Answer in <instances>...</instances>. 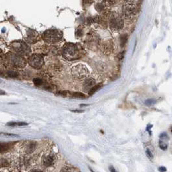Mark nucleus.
<instances>
[{
    "label": "nucleus",
    "mask_w": 172,
    "mask_h": 172,
    "mask_svg": "<svg viewBox=\"0 0 172 172\" xmlns=\"http://www.w3.org/2000/svg\"><path fill=\"white\" fill-rule=\"evenodd\" d=\"M128 34H122V35L120 36V46L122 47H124V46L126 44L127 41H128Z\"/></svg>",
    "instance_id": "4468645a"
},
{
    "label": "nucleus",
    "mask_w": 172,
    "mask_h": 172,
    "mask_svg": "<svg viewBox=\"0 0 172 172\" xmlns=\"http://www.w3.org/2000/svg\"><path fill=\"white\" fill-rule=\"evenodd\" d=\"M70 96L72 97V98H78V99H84L86 98V95L82 93H73L71 94V95Z\"/></svg>",
    "instance_id": "2eb2a0df"
},
{
    "label": "nucleus",
    "mask_w": 172,
    "mask_h": 172,
    "mask_svg": "<svg viewBox=\"0 0 172 172\" xmlns=\"http://www.w3.org/2000/svg\"><path fill=\"white\" fill-rule=\"evenodd\" d=\"M159 146H160L161 149H163V150H166L168 148V145L166 143H164L163 141H159Z\"/></svg>",
    "instance_id": "a211bd4d"
},
{
    "label": "nucleus",
    "mask_w": 172,
    "mask_h": 172,
    "mask_svg": "<svg viewBox=\"0 0 172 172\" xmlns=\"http://www.w3.org/2000/svg\"><path fill=\"white\" fill-rule=\"evenodd\" d=\"M101 87H102V86L100 84L95 85V86H94L93 88H92L89 91V95H90V96L93 95V94H94L96 91H98L99 89L101 88Z\"/></svg>",
    "instance_id": "ddd939ff"
},
{
    "label": "nucleus",
    "mask_w": 172,
    "mask_h": 172,
    "mask_svg": "<svg viewBox=\"0 0 172 172\" xmlns=\"http://www.w3.org/2000/svg\"><path fill=\"white\" fill-rule=\"evenodd\" d=\"M155 103V100L153 99H149V100H146L145 102L146 105L148 106H151L152 105H153Z\"/></svg>",
    "instance_id": "aec40b11"
},
{
    "label": "nucleus",
    "mask_w": 172,
    "mask_h": 172,
    "mask_svg": "<svg viewBox=\"0 0 172 172\" xmlns=\"http://www.w3.org/2000/svg\"><path fill=\"white\" fill-rule=\"evenodd\" d=\"M31 172H43V171L40 170V169H33V170H32Z\"/></svg>",
    "instance_id": "c85d7f7f"
},
{
    "label": "nucleus",
    "mask_w": 172,
    "mask_h": 172,
    "mask_svg": "<svg viewBox=\"0 0 172 172\" xmlns=\"http://www.w3.org/2000/svg\"><path fill=\"white\" fill-rule=\"evenodd\" d=\"M26 125H27V124L25 122H10L7 124V126H23Z\"/></svg>",
    "instance_id": "f3484780"
},
{
    "label": "nucleus",
    "mask_w": 172,
    "mask_h": 172,
    "mask_svg": "<svg viewBox=\"0 0 172 172\" xmlns=\"http://www.w3.org/2000/svg\"><path fill=\"white\" fill-rule=\"evenodd\" d=\"M159 171L160 172H165L166 171V168L164 166H161L160 168H159Z\"/></svg>",
    "instance_id": "a878e982"
},
{
    "label": "nucleus",
    "mask_w": 172,
    "mask_h": 172,
    "mask_svg": "<svg viewBox=\"0 0 172 172\" xmlns=\"http://www.w3.org/2000/svg\"><path fill=\"white\" fill-rule=\"evenodd\" d=\"M135 1H126L124 6V15L128 18H130L136 13V7Z\"/></svg>",
    "instance_id": "6e6552de"
},
{
    "label": "nucleus",
    "mask_w": 172,
    "mask_h": 172,
    "mask_svg": "<svg viewBox=\"0 0 172 172\" xmlns=\"http://www.w3.org/2000/svg\"><path fill=\"white\" fill-rule=\"evenodd\" d=\"M72 75L77 80H84L89 76V71L87 67L82 64H78L73 67L71 70Z\"/></svg>",
    "instance_id": "f03ea898"
},
{
    "label": "nucleus",
    "mask_w": 172,
    "mask_h": 172,
    "mask_svg": "<svg viewBox=\"0 0 172 172\" xmlns=\"http://www.w3.org/2000/svg\"><path fill=\"white\" fill-rule=\"evenodd\" d=\"M94 84H95V81L93 78H89L88 79H86V80L85 81L83 85L84 89L86 91H89L94 86Z\"/></svg>",
    "instance_id": "9b49d317"
},
{
    "label": "nucleus",
    "mask_w": 172,
    "mask_h": 172,
    "mask_svg": "<svg viewBox=\"0 0 172 172\" xmlns=\"http://www.w3.org/2000/svg\"><path fill=\"white\" fill-rule=\"evenodd\" d=\"M95 8L97 10V11L101 12L102 11H104V9H105V5L103 4L102 2H101V3H98L95 5Z\"/></svg>",
    "instance_id": "dca6fc26"
},
{
    "label": "nucleus",
    "mask_w": 172,
    "mask_h": 172,
    "mask_svg": "<svg viewBox=\"0 0 172 172\" xmlns=\"http://www.w3.org/2000/svg\"><path fill=\"white\" fill-rule=\"evenodd\" d=\"M9 63L16 67H23L25 66V61L21 56L16 54H11L9 56Z\"/></svg>",
    "instance_id": "0eeeda50"
},
{
    "label": "nucleus",
    "mask_w": 172,
    "mask_h": 172,
    "mask_svg": "<svg viewBox=\"0 0 172 172\" xmlns=\"http://www.w3.org/2000/svg\"><path fill=\"white\" fill-rule=\"evenodd\" d=\"M146 155H147V156H148L149 158H150V159L153 158V155H152V153H151L150 150H149V149H146Z\"/></svg>",
    "instance_id": "393cba45"
},
{
    "label": "nucleus",
    "mask_w": 172,
    "mask_h": 172,
    "mask_svg": "<svg viewBox=\"0 0 172 172\" xmlns=\"http://www.w3.org/2000/svg\"><path fill=\"white\" fill-rule=\"evenodd\" d=\"M63 56L67 60H73L77 59L80 55V51L78 46L74 44H67L64 47Z\"/></svg>",
    "instance_id": "f257e3e1"
},
{
    "label": "nucleus",
    "mask_w": 172,
    "mask_h": 172,
    "mask_svg": "<svg viewBox=\"0 0 172 172\" xmlns=\"http://www.w3.org/2000/svg\"><path fill=\"white\" fill-rule=\"evenodd\" d=\"M75 34L77 37H82V36L83 35V30H82L81 28H78L76 31Z\"/></svg>",
    "instance_id": "412c9836"
},
{
    "label": "nucleus",
    "mask_w": 172,
    "mask_h": 172,
    "mask_svg": "<svg viewBox=\"0 0 172 172\" xmlns=\"http://www.w3.org/2000/svg\"><path fill=\"white\" fill-rule=\"evenodd\" d=\"M124 56H125V51H124L122 52H121V53H120L118 54V56H117V57H118V58L120 60H122L124 58Z\"/></svg>",
    "instance_id": "b1692460"
},
{
    "label": "nucleus",
    "mask_w": 172,
    "mask_h": 172,
    "mask_svg": "<svg viewBox=\"0 0 172 172\" xmlns=\"http://www.w3.org/2000/svg\"><path fill=\"white\" fill-rule=\"evenodd\" d=\"M113 50V44L111 40H108L104 42L102 46V51L105 54H109Z\"/></svg>",
    "instance_id": "1a4fd4ad"
},
{
    "label": "nucleus",
    "mask_w": 172,
    "mask_h": 172,
    "mask_svg": "<svg viewBox=\"0 0 172 172\" xmlns=\"http://www.w3.org/2000/svg\"><path fill=\"white\" fill-rule=\"evenodd\" d=\"M56 157L54 155H49L46 157L44 159L43 164L46 166H52L54 163Z\"/></svg>",
    "instance_id": "9d476101"
},
{
    "label": "nucleus",
    "mask_w": 172,
    "mask_h": 172,
    "mask_svg": "<svg viewBox=\"0 0 172 172\" xmlns=\"http://www.w3.org/2000/svg\"><path fill=\"white\" fill-rule=\"evenodd\" d=\"M29 64H30V66L34 67V68H41L44 64L43 56L41 54H32L29 59Z\"/></svg>",
    "instance_id": "39448f33"
},
{
    "label": "nucleus",
    "mask_w": 172,
    "mask_h": 172,
    "mask_svg": "<svg viewBox=\"0 0 172 172\" xmlns=\"http://www.w3.org/2000/svg\"><path fill=\"white\" fill-rule=\"evenodd\" d=\"M12 47L15 51L21 55H26L30 53L29 47L23 41L13 42L12 44Z\"/></svg>",
    "instance_id": "20e7f679"
},
{
    "label": "nucleus",
    "mask_w": 172,
    "mask_h": 172,
    "mask_svg": "<svg viewBox=\"0 0 172 172\" xmlns=\"http://www.w3.org/2000/svg\"><path fill=\"white\" fill-rule=\"evenodd\" d=\"M109 169H110L111 172H116V171L115 170V169L114 168L113 166H110V168H109Z\"/></svg>",
    "instance_id": "cd10ccee"
},
{
    "label": "nucleus",
    "mask_w": 172,
    "mask_h": 172,
    "mask_svg": "<svg viewBox=\"0 0 172 172\" xmlns=\"http://www.w3.org/2000/svg\"><path fill=\"white\" fill-rule=\"evenodd\" d=\"M11 148V144L1 143L0 144V153L6 151Z\"/></svg>",
    "instance_id": "f8f14e48"
},
{
    "label": "nucleus",
    "mask_w": 172,
    "mask_h": 172,
    "mask_svg": "<svg viewBox=\"0 0 172 172\" xmlns=\"http://www.w3.org/2000/svg\"><path fill=\"white\" fill-rule=\"evenodd\" d=\"M72 111L74 112V113H82V112H84V111H82V110H74Z\"/></svg>",
    "instance_id": "c756f323"
},
{
    "label": "nucleus",
    "mask_w": 172,
    "mask_h": 172,
    "mask_svg": "<svg viewBox=\"0 0 172 172\" xmlns=\"http://www.w3.org/2000/svg\"><path fill=\"white\" fill-rule=\"evenodd\" d=\"M5 135H8V136H13V137H15V136H17L16 135H13V134H8V133H2Z\"/></svg>",
    "instance_id": "7c9ffc66"
},
{
    "label": "nucleus",
    "mask_w": 172,
    "mask_h": 172,
    "mask_svg": "<svg viewBox=\"0 0 172 172\" xmlns=\"http://www.w3.org/2000/svg\"><path fill=\"white\" fill-rule=\"evenodd\" d=\"M67 92H66V91H59V92H58V93H57V95H58V96H63V97H66V96H67Z\"/></svg>",
    "instance_id": "5701e85b"
},
{
    "label": "nucleus",
    "mask_w": 172,
    "mask_h": 172,
    "mask_svg": "<svg viewBox=\"0 0 172 172\" xmlns=\"http://www.w3.org/2000/svg\"><path fill=\"white\" fill-rule=\"evenodd\" d=\"M62 37V32L56 29L46 31L42 35V38L44 40L49 44L56 43V42L60 40Z\"/></svg>",
    "instance_id": "7ed1b4c3"
},
{
    "label": "nucleus",
    "mask_w": 172,
    "mask_h": 172,
    "mask_svg": "<svg viewBox=\"0 0 172 172\" xmlns=\"http://www.w3.org/2000/svg\"><path fill=\"white\" fill-rule=\"evenodd\" d=\"M124 27V21L122 18L116 16H111L110 27L114 32L120 31Z\"/></svg>",
    "instance_id": "423d86ee"
},
{
    "label": "nucleus",
    "mask_w": 172,
    "mask_h": 172,
    "mask_svg": "<svg viewBox=\"0 0 172 172\" xmlns=\"http://www.w3.org/2000/svg\"><path fill=\"white\" fill-rule=\"evenodd\" d=\"M8 74L10 77H12V78H16V77L18 76V73H16V72H13V71L9 72Z\"/></svg>",
    "instance_id": "4be33fe9"
},
{
    "label": "nucleus",
    "mask_w": 172,
    "mask_h": 172,
    "mask_svg": "<svg viewBox=\"0 0 172 172\" xmlns=\"http://www.w3.org/2000/svg\"><path fill=\"white\" fill-rule=\"evenodd\" d=\"M61 172H71V171L69 169V168H65Z\"/></svg>",
    "instance_id": "bb28decb"
},
{
    "label": "nucleus",
    "mask_w": 172,
    "mask_h": 172,
    "mask_svg": "<svg viewBox=\"0 0 172 172\" xmlns=\"http://www.w3.org/2000/svg\"><path fill=\"white\" fill-rule=\"evenodd\" d=\"M34 83L36 86H41V85L43 84V80L40 78H34L33 80Z\"/></svg>",
    "instance_id": "6ab92c4d"
}]
</instances>
